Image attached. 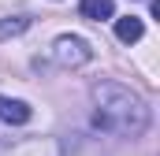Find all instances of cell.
<instances>
[{
	"label": "cell",
	"instance_id": "cell-1",
	"mask_svg": "<svg viewBox=\"0 0 160 156\" xmlns=\"http://www.w3.org/2000/svg\"><path fill=\"white\" fill-rule=\"evenodd\" d=\"M93 104H97L93 123H97L101 130L138 138V134H145V126H149V108H145V100H142L138 93H130L127 85H119V82H101V85H93Z\"/></svg>",
	"mask_w": 160,
	"mask_h": 156
},
{
	"label": "cell",
	"instance_id": "cell-2",
	"mask_svg": "<svg viewBox=\"0 0 160 156\" xmlns=\"http://www.w3.org/2000/svg\"><path fill=\"white\" fill-rule=\"evenodd\" d=\"M52 60H56L60 67H82V63L93 60V48H89L82 37L63 34V37H56V45H52Z\"/></svg>",
	"mask_w": 160,
	"mask_h": 156
},
{
	"label": "cell",
	"instance_id": "cell-3",
	"mask_svg": "<svg viewBox=\"0 0 160 156\" xmlns=\"http://www.w3.org/2000/svg\"><path fill=\"white\" fill-rule=\"evenodd\" d=\"M0 119L11 123V126H22V123H30V104H26V100L0 97Z\"/></svg>",
	"mask_w": 160,
	"mask_h": 156
},
{
	"label": "cell",
	"instance_id": "cell-4",
	"mask_svg": "<svg viewBox=\"0 0 160 156\" xmlns=\"http://www.w3.org/2000/svg\"><path fill=\"white\" fill-rule=\"evenodd\" d=\"M142 34H145V26H142V19H138V15H127V19H119V22H116V37H119L123 45L142 41Z\"/></svg>",
	"mask_w": 160,
	"mask_h": 156
},
{
	"label": "cell",
	"instance_id": "cell-5",
	"mask_svg": "<svg viewBox=\"0 0 160 156\" xmlns=\"http://www.w3.org/2000/svg\"><path fill=\"white\" fill-rule=\"evenodd\" d=\"M112 11H116L112 0H82V19L101 22V19H112Z\"/></svg>",
	"mask_w": 160,
	"mask_h": 156
},
{
	"label": "cell",
	"instance_id": "cell-6",
	"mask_svg": "<svg viewBox=\"0 0 160 156\" xmlns=\"http://www.w3.org/2000/svg\"><path fill=\"white\" fill-rule=\"evenodd\" d=\"M26 26H30V19H26V15H15V19H4V22H0V41H4V37H15V34H22Z\"/></svg>",
	"mask_w": 160,
	"mask_h": 156
}]
</instances>
